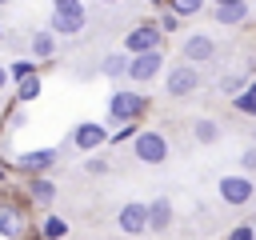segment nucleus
Segmentation results:
<instances>
[{"instance_id":"nucleus-1","label":"nucleus","mask_w":256,"mask_h":240,"mask_svg":"<svg viewBox=\"0 0 256 240\" xmlns=\"http://www.w3.org/2000/svg\"><path fill=\"white\" fill-rule=\"evenodd\" d=\"M148 112V96L144 92H132V88H116L108 96V120L112 124H132Z\"/></svg>"},{"instance_id":"nucleus-2","label":"nucleus","mask_w":256,"mask_h":240,"mask_svg":"<svg viewBox=\"0 0 256 240\" xmlns=\"http://www.w3.org/2000/svg\"><path fill=\"white\" fill-rule=\"evenodd\" d=\"M132 152H136V160L140 164H164L168 160V140H164V132H136L132 136Z\"/></svg>"},{"instance_id":"nucleus-3","label":"nucleus","mask_w":256,"mask_h":240,"mask_svg":"<svg viewBox=\"0 0 256 240\" xmlns=\"http://www.w3.org/2000/svg\"><path fill=\"white\" fill-rule=\"evenodd\" d=\"M168 96H192L196 88H200V68L192 64V60H180V64H172L168 68Z\"/></svg>"},{"instance_id":"nucleus-4","label":"nucleus","mask_w":256,"mask_h":240,"mask_svg":"<svg viewBox=\"0 0 256 240\" xmlns=\"http://www.w3.org/2000/svg\"><path fill=\"white\" fill-rule=\"evenodd\" d=\"M160 68H164V52H160V48L132 52V60H128V80H132V84H148Z\"/></svg>"},{"instance_id":"nucleus-5","label":"nucleus","mask_w":256,"mask_h":240,"mask_svg":"<svg viewBox=\"0 0 256 240\" xmlns=\"http://www.w3.org/2000/svg\"><path fill=\"white\" fill-rule=\"evenodd\" d=\"M216 188H220V200L224 204H232V208H244L252 196H256V184L240 172V176H220L216 180Z\"/></svg>"},{"instance_id":"nucleus-6","label":"nucleus","mask_w":256,"mask_h":240,"mask_svg":"<svg viewBox=\"0 0 256 240\" xmlns=\"http://www.w3.org/2000/svg\"><path fill=\"white\" fill-rule=\"evenodd\" d=\"M84 4H76V8H52V16H48V28L56 32V36H76L80 28H84Z\"/></svg>"},{"instance_id":"nucleus-7","label":"nucleus","mask_w":256,"mask_h":240,"mask_svg":"<svg viewBox=\"0 0 256 240\" xmlns=\"http://www.w3.org/2000/svg\"><path fill=\"white\" fill-rule=\"evenodd\" d=\"M56 148H32V152H20L12 164H16V172H24V176H36V172H48L52 164H56Z\"/></svg>"},{"instance_id":"nucleus-8","label":"nucleus","mask_w":256,"mask_h":240,"mask_svg":"<svg viewBox=\"0 0 256 240\" xmlns=\"http://www.w3.org/2000/svg\"><path fill=\"white\" fill-rule=\"evenodd\" d=\"M72 144H76L80 152H96V148H104V144H108V128H104V124L84 120V124H76V128H72Z\"/></svg>"},{"instance_id":"nucleus-9","label":"nucleus","mask_w":256,"mask_h":240,"mask_svg":"<svg viewBox=\"0 0 256 240\" xmlns=\"http://www.w3.org/2000/svg\"><path fill=\"white\" fill-rule=\"evenodd\" d=\"M116 224H120V232H128V236H144L148 232V204H124L120 212H116Z\"/></svg>"},{"instance_id":"nucleus-10","label":"nucleus","mask_w":256,"mask_h":240,"mask_svg":"<svg viewBox=\"0 0 256 240\" xmlns=\"http://www.w3.org/2000/svg\"><path fill=\"white\" fill-rule=\"evenodd\" d=\"M160 40H164V28L160 24H140V28H132L124 36V48L128 52H148V48H160Z\"/></svg>"},{"instance_id":"nucleus-11","label":"nucleus","mask_w":256,"mask_h":240,"mask_svg":"<svg viewBox=\"0 0 256 240\" xmlns=\"http://www.w3.org/2000/svg\"><path fill=\"white\" fill-rule=\"evenodd\" d=\"M180 52H184V60H192V64H208V60L216 56V40L204 36V32H192V36H184Z\"/></svg>"},{"instance_id":"nucleus-12","label":"nucleus","mask_w":256,"mask_h":240,"mask_svg":"<svg viewBox=\"0 0 256 240\" xmlns=\"http://www.w3.org/2000/svg\"><path fill=\"white\" fill-rule=\"evenodd\" d=\"M148 228H152V232H168V228H172V200H168V196H156V200L148 204Z\"/></svg>"},{"instance_id":"nucleus-13","label":"nucleus","mask_w":256,"mask_h":240,"mask_svg":"<svg viewBox=\"0 0 256 240\" xmlns=\"http://www.w3.org/2000/svg\"><path fill=\"white\" fill-rule=\"evenodd\" d=\"M28 224H24V212L16 204H0V236H24Z\"/></svg>"},{"instance_id":"nucleus-14","label":"nucleus","mask_w":256,"mask_h":240,"mask_svg":"<svg viewBox=\"0 0 256 240\" xmlns=\"http://www.w3.org/2000/svg\"><path fill=\"white\" fill-rule=\"evenodd\" d=\"M128 60H132V52L124 48V52H108L104 60H100V72L108 76V80H116V76H128Z\"/></svg>"},{"instance_id":"nucleus-15","label":"nucleus","mask_w":256,"mask_h":240,"mask_svg":"<svg viewBox=\"0 0 256 240\" xmlns=\"http://www.w3.org/2000/svg\"><path fill=\"white\" fill-rule=\"evenodd\" d=\"M212 16L220 24H240V20H248V0H240V4H216Z\"/></svg>"},{"instance_id":"nucleus-16","label":"nucleus","mask_w":256,"mask_h":240,"mask_svg":"<svg viewBox=\"0 0 256 240\" xmlns=\"http://www.w3.org/2000/svg\"><path fill=\"white\" fill-rule=\"evenodd\" d=\"M28 48H32L36 60H48V56L56 52V32H52V28H48V32H36V36L28 40Z\"/></svg>"},{"instance_id":"nucleus-17","label":"nucleus","mask_w":256,"mask_h":240,"mask_svg":"<svg viewBox=\"0 0 256 240\" xmlns=\"http://www.w3.org/2000/svg\"><path fill=\"white\" fill-rule=\"evenodd\" d=\"M28 192H32V196H36L40 204H52V200H56V184H52V180H48L44 172H36V176L28 180Z\"/></svg>"},{"instance_id":"nucleus-18","label":"nucleus","mask_w":256,"mask_h":240,"mask_svg":"<svg viewBox=\"0 0 256 240\" xmlns=\"http://www.w3.org/2000/svg\"><path fill=\"white\" fill-rule=\"evenodd\" d=\"M192 136H196V144H216L220 140V124L216 120H196L192 124Z\"/></svg>"},{"instance_id":"nucleus-19","label":"nucleus","mask_w":256,"mask_h":240,"mask_svg":"<svg viewBox=\"0 0 256 240\" xmlns=\"http://www.w3.org/2000/svg\"><path fill=\"white\" fill-rule=\"evenodd\" d=\"M36 96H40V76H36V72H28V76L20 80V88H16V100H20V104H28V100H36Z\"/></svg>"},{"instance_id":"nucleus-20","label":"nucleus","mask_w":256,"mask_h":240,"mask_svg":"<svg viewBox=\"0 0 256 240\" xmlns=\"http://www.w3.org/2000/svg\"><path fill=\"white\" fill-rule=\"evenodd\" d=\"M68 232V224L60 220V216H44V224H40V236H64Z\"/></svg>"},{"instance_id":"nucleus-21","label":"nucleus","mask_w":256,"mask_h":240,"mask_svg":"<svg viewBox=\"0 0 256 240\" xmlns=\"http://www.w3.org/2000/svg\"><path fill=\"white\" fill-rule=\"evenodd\" d=\"M168 8L180 12V16H196V12L204 8V0H168Z\"/></svg>"},{"instance_id":"nucleus-22","label":"nucleus","mask_w":256,"mask_h":240,"mask_svg":"<svg viewBox=\"0 0 256 240\" xmlns=\"http://www.w3.org/2000/svg\"><path fill=\"white\" fill-rule=\"evenodd\" d=\"M248 84H244V76H236V72H228L224 80H220V92H228V96H236V92H244Z\"/></svg>"},{"instance_id":"nucleus-23","label":"nucleus","mask_w":256,"mask_h":240,"mask_svg":"<svg viewBox=\"0 0 256 240\" xmlns=\"http://www.w3.org/2000/svg\"><path fill=\"white\" fill-rule=\"evenodd\" d=\"M24 124H28L24 108H20V104H12V108H8V120H4V128H8V132H16V128H24Z\"/></svg>"},{"instance_id":"nucleus-24","label":"nucleus","mask_w":256,"mask_h":240,"mask_svg":"<svg viewBox=\"0 0 256 240\" xmlns=\"http://www.w3.org/2000/svg\"><path fill=\"white\" fill-rule=\"evenodd\" d=\"M232 100H236V108H240V112H248V116H256V96H252L248 88H244V92H236Z\"/></svg>"},{"instance_id":"nucleus-25","label":"nucleus","mask_w":256,"mask_h":240,"mask_svg":"<svg viewBox=\"0 0 256 240\" xmlns=\"http://www.w3.org/2000/svg\"><path fill=\"white\" fill-rule=\"evenodd\" d=\"M28 72H36L32 60H12V64H8V76H12V80H24Z\"/></svg>"},{"instance_id":"nucleus-26","label":"nucleus","mask_w":256,"mask_h":240,"mask_svg":"<svg viewBox=\"0 0 256 240\" xmlns=\"http://www.w3.org/2000/svg\"><path fill=\"white\" fill-rule=\"evenodd\" d=\"M132 136H136V120H132V124H120V128L112 132V144H124V140H132Z\"/></svg>"},{"instance_id":"nucleus-27","label":"nucleus","mask_w":256,"mask_h":240,"mask_svg":"<svg viewBox=\"0 0 256 240\" xmlns=\"http://www.w3.org/2000/svg\"><path fill=\"white\" fill-rule=\"evenodd\" d=\"M180 20H184V16H180V12H172V8H168V16H164V20H160V28H164V32H176V28H180Z\"/></svg>"},{"instance_id":"nucleus-28","label":"nucleus","mask_w":256,"mask_h":240,"mask_svg":"<svg viewBox=\"0 0 256 240\" xmlns=\"http://www.w3.org/2000/svg\"><path fill=\"white\" fill-rule=\"evenodd\" d=\"M88 172H92V176H104V172H108V160L92 156V160H88Z\"/></svg>"},{"instance_id":"nucleus-29","label":"nucleus","mask_w":256,"mask_h":240,"mask_svg":"<svg viewBox=\"0 0 256 240\" xmlns=\"http://www.w3.org/2000/svg\"><path fill=\"white\" fill-rule=\"evenodd\" d=\"M240 168H244V172H256V148H248V152L240 156Z\"/></svg>"},{"instance_id":"nucleus-30","label":"nucleus","mask_w":256,"mask_h":240,"mask_svg":"<svg viewBox=\"0 0 256 240\" xmlns=\"http://www.w3.org/2000/svg\"><path fill=\"white\" fill-rule=\"evenodd\" d=\"M232 240H252V224H240V228H232Z\"/></svg>"},{"instance_id":"nucleus-31","label":"nucleus","mask_w":256,"mask_h":240,"mask_svg":"<svg viewBox=\"0 0 256 240\" xmlns=\"http://www.w3.org/2000/svg\"><path fill=\"white\" fill-rule=\"evenodd\" d=\"M80 0H52V8H76Z\"/></svg>"},{"instance_id":"nucleus-32","label":"nucleus","mask_w":256,"mask_h":240,"mask_svg":"<svg viewBox=\"0 0 256 240\" xmlns=\"http://www.w3.org/2000/svg\"><path fill=\"white\" fill-rule=\"evenodd\" d=\"M12 76H8V68H0V92H4V84H8Z\"/></svg>"},{"instance_id":"nucleus-33","label":"nucleus","mask_w":256,"mask_h":240,"mask_svg":"<svg viewBox=\"0 0 256 240\" xmlns=\"http://www.w3.org/2000/svg\"><path fill=\"white\" fill-rule=\"evenodd\" d=\"M216 4H240V0H216Z\"/></svg>"},{"instance_id":"nucleus-34","label":"nucleus","mask_w":256,"mask_h":240,"mask_svg":"<svg viewBox=\"0 0 256 240\" xmlns=\"http://www.w3.org/2000/svg\"><path fill=\"white\" fill-rule=\"evenodd\" d=\"M248 92H252V96H256V80H252V84H248Z\"/></svg>"},{"instance_id":"nucleus-35","label":"nucleus","mask_w":256,"mask_h":240,"mask_svg":"<svg viewBox=\"0 0 256 240\" xmlns=\"http://www.w3.org/2000/svg\"><path fill=\"white\" fill-rule=\"evenodd\" d=\"M148 4H168V0H148Z\"/></svg>"},{"instance_id":"nucleus-36","label":"nucleus","mask_w":256,"mask_h":240,"mask_svg":"<svg viewBox=\"0 0 256 240\" xmlns=\"http://www.w3.org/2000/svg\"><path fill=\"white\" fill-rule=\"evenodd\" d=\"M100 4H120V0H100Z\"/></svg>"},{"instance_id":"nucleus-37","label":"nucleus","mask_w":256,"mask_h":240,"mask_svg":"<svg viewBox=\"0 0 256 240\" xmlns=\"http://www.w3.org/2000/svg\"><path fill=\"white\" fill-rule=\"evenodd\" d=\"M0 180H4V164H0Z\"/></svg>"},{"instance_id":"nucleus-38","label":"nucleus","mask_w":256,"mask_h":240,"mask_svg":"<svg viewBox=\"0 0 256 240\" xmlns=\"http://www.w3.org/2000/svg\"><path fill=\"white\" fill-rule=\"evenodd\" d=\"M252 140H256V128H252Z\"/></svg>"},{"instance_id":"nucleus-39","label":"nucleus","mask_w":256,"mask_h":240,"mask_svg":"<svg viewBox=\"0 0 256 240\" xmlns=\"http://www.w3.org/2000/svg\"><path fill=\"white\" fill-rule=\"evenodd\" d=\"M0 40H4V28H0Z\"/></svg>"},{"instance_id":"nucleus-40","label":"nucleus","mask_w":256,"mask_h":240,"mask_svg":"<svg viewBox=\"0 0 256 240\" xmlns=\"http://www.w3.org/2000/svg\"><path fill=\"white\" fill-rule=\"evenodd\" d=\"M0 4H8V0H0Z\"/></svg>"}]
</instances>
